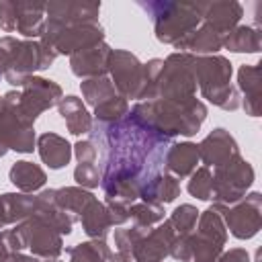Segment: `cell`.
Masks as SVG:
<instances>
[{
  "mask_svg": "<svg viewBox=\"0 0 262 262\" xmlns=\"http://www.w3.org/2000/svg\"><path fill=\"white\" fill-rule=\"evenodd\" d=\"M80 221H82L84 231L92 239H104V235L113 227L111 217H108V211H106V205L100 203V201H96V199H92L88 203V207L82 211Z\"/></svg>",
  "mask_w": 262,
  "mask_h": 262,
  "instance_id": "obj_29",
  "label": "cell"
},
{
  "mask_svg": "<svg viewBox=\"0 0 262 262\" xmlns=\"http://www.w3.org/2000/svg\"><path fill=\"white\" fill-rule=\"evenodd\" d=\"M0 143L6 149L31 154L35 143L33 121L18 108V92H6L0 96Z\"/></svg>",
  "mask_w": 262,
  "mask_h": 262,
  "instance_id": "obj_8",
  "label": "cell"
},
{
  "mask_svg": "<svg viewBox=\"0 0 262 262\" xmlns=\"http://www.w3.org/2000/svg\"><path fill=\"white\" fill-rule=\"evenodd\" d=\"M33 207H35V196H29L23 192L0 194V227H4L6 223H16L31 217Z\"/></svg>",
  "mask_w": 262,
  "mask_h": 262,
  "instance_id": "obj_28",
  "label": "cell"
},
{
  "mask_svg": "<svg viewBox=\"0 0 262 262\" xmlns=\"http://www.w3.org/2000/svg\"><path fill=\"white\" fill-rule=\"evenodd\" d=\"M0 47L6 53L4 78L12 86H23L25 78L33 76L35 70H45L53 63L57 53L39 41H18L14 37H2Z\"/></svg>",
  "mask_w": 262,
  "mask_h": 262,
  "instance_id": "obj_6",
  "label": "cell"
},
{
  "mask_svg": "<svg viewBox=\"0 0 262 262\" xmlns=\"http://www.w3.org/2000/svg\"><path fill=\"white\" fill-rule=\"evenodd\" d=\"M90 139L100 147V184L111 201L131 205L145 184L164 172L166 151L172 139L141 123L133 113L113 123H96Z\"/></svg>",
  "mask_w": 262,
  "mask_h": 262,
  "instance_id": "obj_1",
  "label": "cell"
},
{
  "mask_svg": "<svg viewBox=\"0 0 262 262\" xmlns=\"http://www.w3.org/2000/svg\"><path fill=\"white\" fill-rule=\"evenodd\" d=\"M237 88L244 94V108L250 117L260 115V96H262V82H260V63L256 66H242L237 72Z\"/></svg>",
  "mask_w": 262,
  "mask_h": 262,
  "instance_id": "obj_23",
  "label": "cell"
},
{
  "mask_svg": "<svg viewBox=\"0 0 262 262\" xmlns=\"http://www.w3.org/2000/svg\"><path fill=\"white\" fill-rule=\"evenodd\" d=\"M66 254L70 256V262H108L113 258V252L104 239L82 242L74 248H68Z\"/></svg>",
  "mask_w": 262,
  "mask_h": 262,
  "instance_id": "obj_33",
  "label": "cell"
},
{
  "mask_svg": "<svg viewBox=\"0 0 262 262\" xmlns=\"http://www.w3.org/2000/svg\"><path fill=\"white\" fill-rule=\"evenodd\" d=\"M47 47H51L57 55L68 53L74 55L86 47H92L96 43H102L104 31L98 23L92 25H74V27H59L45 20L43 35L39 37Z\"/></svg>",
  "mask_w": 262,
  "mask_h": 262,
  "instance_id": "obj_10",
  "label": "cell"
},
{
  "mask_svg": "<svg viewBox=\"0 0 262 262\" xmlns=\"http://www.w3.org/2000/svg\"><path fill=\"white\" fill-rule=\"evenodd\" d=\"M217 262H250V254L244 248H233L217 258Z\"/></svg>",
  "mask_w": 262,
  "mask_h": 262,
  "instance_id": "obj_42",
  "label": "cell"
},
{
  "mask_svg": "<svg viewBox=\"0 0 262 262\" xmlns=\"http://www.w3.org/2000/svg\"><path fill=\"white\" fill-rule=\"evenodd\" d=\"M37 147H39L41 160L51 170L63 168L72 158V145L63 137H59L57 133H43L37 139Z\"/></svg>",
  "mask_w": 262,
  "mask_h": 262,
  "instance_id": "obj_25",
  "label": "cell"
},
{
  "mask_svg": "<svg viewBox=\"0 0 262 262\" xmlns=\"http://www.w3.org/2000/svg\"><path fill=\"white\" fill-rule=\"evenodd\" d=\"M8 176H10V182H12L18 190H23V192L39 190V188L45 184V180H47L45 172H43L37 164L25 162V160H23V162H14V166L10 168Z\"/></svg>",
  "mask_w": 262,
  "mask_h": 262,
  "instance_id": "obj_31",
  "label": "cell"
},
{
  "mask_svg": "<svg viewBox=\"0 0 262 262\" xmlns=\"http://www.w3.org/2000/svg\"><path fill=\"white\" fill-rule=\"evenodd\" d=\"M176 239V231L170 221H164L156 229H147L131 252V260L135 262H162L170 254V248Z\"/></svg>",
  "mask_w": 262,
  "mask_h": 262,
  "instance_id": "obj_16",
  "label": "cell"
},
{
  "mask_svg": "<svg viewBox=\"0 0 262 262\" xmlns=\"http://www.w3.org/2000/svg\"><path fill=\"white\" fill-rule=\"evenodd\" d=\"M139 6L149 12L156 37L162 43L176 45L201 25L196 2H139Z\"/></svg>",
  "mask_w": 262,
  "mask_h": 262,
  "instance_id": "obj_5",
  "label": "cell"
},
{
  "mask_svg": "<svg viewBox=\"0 0 262 262\" xmlns=\"http://www.w3.org/2000/svg\"><path fill=\"white\" fill-rule=\"evenodd\" d=\"M254 182V168L250 162L235 158L223 166L215 168L211 199L215 205H233L246 196V190Z\"/></svg>",
  "mask_w": 262,
  "mask_h": 262,
  "instance_id": "obj_9",
  "label": "cell"
},
{
  "mask_svg": "<svg viewBox=\"0 0 262 262\" xmlns=\"http://www.w3.org/2000/svg\"><path fill=\"white\" fill-rule=\"evenodd\" d=\"M194 80L207 100L221 106L223 111L239 108V94L229 84L231 63L221 55H192Z\"/></svg>",
  "mask_w": 262,
  "mask_h": 262,
  "instance_id": "obj_4",
  "label": "cell"
},
{
  "mask_svg": "<svg viewBox=\"0 0 262 262\" xmlns=\"http://www.w3.org/2000/svg\"><path fill=\"white\" fill-rule=\"evenodd\" d=\"M196 80L192 72V55L172 53L164 63L156 80V98L184 102L194 98Z\"/></svg>",
  "mask_w": 262,
  "mask_h": 262,
  "instance_id": "obj_7",
  "label": "cell"
},
{
  "mask_svg": "<svg viewBox=\"0 0 262 262\" xmlns=\"http://www.w3.org/2000/svg\"><path fill=\"white\" fill-rule=\"evenodd\" d=\"M199 147L190 141L184 143H172L166 151L164 168L174 176V178H184L196 170L199 164Z\"/></svg>",
  "mask_w": 262,
  "mask_h": 262,
  "instance_id": "obj_22",
  "label": "cell"
},
{
  "mask_svg": "<svg viewBox=\"0 0 262 262\" xmlns=\"http://www.w3.org/2000/svg\"><path fill=\"white\" fill-rule=\"evenodd\" d=\"M127 115V100L123 96H113L106 102L94 106L96 123H113Z\"/></svg>",
  "mask_w": 262,
  "mask_h": 262,
  "instance_id": "obj_36",
  "label": "cell"
},
{
  "mask_svg": "<svg viewBox=\"0 0 262 262\" xmlns=\"http://www.w3.org/2000/svg\"><path fill=\"white\" fill-rule=\"evenodd\" d=\"M199 12H201V23L211 25L219 33L227 35L242 18L244 8L239 2L233 0H223V2H196Z\"/></svg>",
  "mask_w": 262,
  "mask_h": 262,
  "instance_id": "obj_19",
  "label": "cell"
},
{
  "mask_svg": "<svg viewBox=\"0 0 262 262\" xmlns=\"http://www.w3.org/2000/svg\"><path fill=\"white\" fill-rule=\"evenodd\" d=\"M221 215L225 229H229L237 239H250L260 231L262 225V196L260 192H250L233 205H213Z\"/></svg>",
  "mask_w": 262,
  "mask_h": 262,
  "instance_id": "obj_11",
  "label": "cell"
},
{
  "mask_svg": "<svg viewBox=\"0 0 262 262\" xmlns=\"http://www.w3.org/2000/svg\"><path fill=\"white\" fill-rule=\"evenodd\" d=\"M108 262H133L131 258H125V256H119V254H113V258Z\"/></svg>",
  "mask_w": 262,
  "mask_h": 262,
  "instance_id": "obj_45",
  "label": "cell"
},
{
  "mask_svg": "<svg viewBox=\"0 0 262 262\" xmlns=\"http://www.w3.org/2000/svg\"><path fill=\"white\" fill-rule=\"evenodd\" d=\"M196 219H199V211L192 205H180L172 213V217L168 221H170V225L174 227V231L178 235H186V233H190L194 229Z\"/></svg>",
  "mask_w": 262,
  "mask_h": 262,
  "instance_id": "obj_38",
  "label": "cell"
},
{
  "mask_svg": "<svg viewBox=\"0 0 262 262\" xmlns=\"http://www.w3.org/2000/svg\"><path fill=\"white\" fill-rule=\"evenodd\" d=\"M227 239V229L221 215L209 207L199 219L196 233L176 235L170 254L180 262H217Z\"/></svg>",
  "mask_w": 262,
  "mask_h": 262,
  "instance_id": "obj_3",
  "label": "cell"
},
{
  "mask_svg": "<svg viewBox=\"0 0 262 262\" xmlns=\"http://www.w3.org/2000/svg\"><path fill=\"white\" fill-rule=\"evenodd\" d=\"M25 244V248H29L33 252V256L39 258H57L63 252V244H61V235L49 227L47 223H43L37 217H27L23 219L16 227H14Z\"/></svg>",
  "mask_w": 262,
  "mask_h": 262,
  "instance_id": "obj_15",
  "label": "cell"
},
{
  "mask_svg": "<svg viewBox=\"0 0 262 262\" xmlns=\"http://www.w3.org/2000/svg\"><path fill=\"white\" fill-rule=\"evenodd\" d=\"M108 72L113 76L115 90H119L125 100L141 98V94H143V63H139V59L133 53H129L125 49L111 51Z\"/></svg>",
  "mask_w": 262,
  "mask_h": 262,
  "instance_id": "obj_13",
  "label": "cell"
},
{
  "mask_svg": "<svg viewBox=\"0 0 262 262\" xmlns=\"http://www.w3.org/2000/svg\"><path fill=\"white\" fill-rule=\"evenodd\" d=\"M59 115L63 117L68 131L74 135H82V133H90L92 129V119L86 111V106L82 104V100L78 96H63L57 102Z\"/></svg>",
  "mask_w": 262,
  "mask_h": 262,
  "instance_id": "obj_27",
  "label": "cell"
},
{
  "mask_svg": "<svg viewBox=\"0 0 262 262\" xmlns=\"http://www.w3.org/2000/svg\"><path fill=\"white\" fill-rule=\"evenodd\" d=\"M223 37H225L223 33H219L211 25L203 23L190 35L180 39L174 47L176 49H186V51H192V53H215L223 47Z\"/></svg>",
  "mask_w": 262,
  "mask_h": 262,
  "instance_id": "obj_24",
  "label": "cell"
},
{
  "mask_svg": "<svg viewBox=\"0 0 262 262\" xmlns=\"http://www.w3.org/2000/svg\"><path fill=\"white\" fill-rule=\"evenodd\" d=\"M100 4L96 2H49L45 4L47 23L59 27L98 23Z\"/></svg>",
  "mask_w": 262,
  "mask_h": 262,
  "instance_id": "obj_17",
  "label": "cell"
},
{
  "mask_svg": "<svg viewBox=\"0 0 262 262\" xmlns=\"http://www.w3.org/2000/svg\"><path fill=\"white\" fill-rule=\"evenodd\" d=\"M129 219L133 221L135 227L149 229L154 223L164 221V209L160 205H149V203H131Z\"/></svg>",
  "mask_w": 262,
  "mask_h": 262,
  "instance_id": "obj_35",
  "label": "cell"
},
{
  "mask_svg": "<svg viewBox=\"0 0 262 262\" xmlns=\"http://www.w3.org/2000/svg\"><path fill=\"white\" fill-rule=\"evenodd\" d=\"M82 94L90 106H98L106 102L108 98L117 96V90L106 76H98V78H88L82 82Z\"/></svg>",
  "mask_w": 262,
  "mask_h": 262,
  "instance_id": "obj_34",
  "label": "cell"
},
{
  "mask_svg": "<svg viewBox=\"0 0 262 262\" xmlns=\"http://www.w3.org/2000/svg\"><path fill=\"white\" fill-rule=\"evenodd\" d=\"M0 29L25 37H41L45 29V4L39 2H0Z\"/></svg>",
  "mask_w": 262,
  "mask_h": 262,
  "instance_id": "obj_12",
  "label": "cell"
},
{
  "mask_svg": "<svg viewBox=\"0 0 262 262\" xmlns=\"http://www.w3.org/2000/svg\"><path fill=\"white\" fill-rule=\"evenodd\" d=\"M76 149V158L80 164H96V158H98V147L94 145L92 139H84V141H78L74 145Z\"/></svg>",
  "mask_w": 262,
  "mask_h": 262,
  "instance_id": "obj_41",
  "label": "cell"
},
{
  "mask_svg": "<svg viewBox=\"0 0 262 262\" xmlns=\"http://www.w3.org/2000/svg\"><path fill=\"white\" fill-rule=\"evenodd\" d=\"M6 151H8V149H6V147H4V145H2V143H0V158H2V156H4V154H6Z\"/></svg>",
  "mask_w": 262,
  "mask_h": 262,
  "instance_id": "obj_46",
  "label": "cell"
},
{
  "mask_svg": "<svg viewBox=\"0 0 262 262\" xmlns=\"http://www.w3.org/2000/svg\"><path fill=\"white\" fill-rule=\"evenodd\" d=\"M74 178L80 186H86V188H94L100 184V172H98V166L96 164H78L76 170H74Z\"/></svg>",
  "mask_w": 262,
  "mask_h": 262,
  "instance_id": "obj_39",
  "label": "cell"
},
{
  "mask_svg": "<svg viewBox=\"0 0 262 262\" xmlns=\"http://www.w3.org/2000/svg\"><path fill=\"white\" fill-rule=\"evenodd\" d=\"M199 158L203 160V164L209 166H223L235 158H239V147L235 143V139L225 131V129H213L199 145Z\"/></svg>",
  "mask_w": 262,
  "mask_h": 262,
  "instance_id": "obj_18",
  "label": "cell"
},
{
  "mask_svg": "<svg viewBox=\"0 0 262 262\" xmlns=\"http://www.w3.org/2000/svg\"><path fill=\"white\" fill-rule=\"evenodd\" d=\"M31 217L41 219L43 223L53 227L59 235L61 233L68 235L72 231V225H74V219L55 203V190L53 188L43 190L39 196H35V207H33V215Z\"/></svg>",
  "mask_w": 262,
  "mask_h": 262,
  "instance_id": "obj_21",
  "label": "cell"
},
{
  "mask_svg": "<svg viewBox=\"0 0 262 262\" xmlns=\"http://www.w3.org/2000/svg\"><path fill=\"white\" fill-rule=\"evenodd\" d=\"M94 199V194H90L84 188H76V186H66V188H55V203L76 221L80 219L82 211L88 207V203Z\"/></svg>",
  "mask_w": 262,
  "mask_h": 262,
  "instance_id": "obj_32",
  "label": "cell"
},
{
  "mask_svg": "<svg viewBox=\"0 0 262 262\" xmlns=\"http://www.w3.org/2000/svg\"><path fill=\"white\" fill-rule=\"evenodd\" d=\"M111 47L102 41L96 43L92 47H86L78 53H74L70 57V66L72 72L80 78H98L104 76V72H108V55H111Z\"/></svg>",
  "mask_w": 262,
  "mask_h": 262,
  "instance_id": "obj_20",
  "label": "cell"
},
{
  "mask_svg": "<svg viewBox=\"0 0 262 262\" xmlns=\"http://www.w3.org/2000/svg\"><path fill=\"white\" fill-rule=\"evenodd\" d=\"M180 194V182L168 174V172H160L149 184L143 186L139 199H143V203H149V205H166V203H172L176 196Z\"/></svg>",
  "mask_w": 262,
  "mask_h": 262,
  "instance_id": "obj_26",
  "label": "cell"
},
{
  "mask_svg": "<svg viewBox=\"0 0 262 262\" xmlns=\"http://www.w3.org/2000/svg\"><path fill=\"white\" fill-rule=\"evenodd\" d=\"M131 113L141 123H145L147 127L156 129L158 133L170 139L174 135H186V137L194 135L203 125V121L207 119V106L196 98H190L184 102L156 98V100L135 104Z\"/></svg>",
  "mask_w": 262,
  "mask_h": 262,
  "instance_id": "obj_2",
  "label": "cell"
},
{
  "mask_svg": "<svg viewBox=\"0 0 262 262\" xmlns=\"http://www.w3.org/2000/svg\"><path fill=\"white\" fill-rule=\"evenodd\" d=\"M2 262H39V258H35V256H25V254H20V252H14V254H10L8 258H4Z\"/></svg>",
  "mask_w": 262,
  "mask_h": 262,
  "instance_id": "obj_43",
  "label": "cell"
},
{
  "mask_svg": "<svg viewBox=\"0 0 262 262\" xmlns=\"http://www.w3.org/2000/svg\"><path fill=\"white\" fill-rule=\"evenodd\" d=\"M262 45V33L258 27H250V25H242V27H233L225 37H223V47H227L229 51L235 53H256L260 51Z\"/></svg>",
  "mask_w": 262,
  "mask_h": 262,
  "instance_id": "obj_30",
  "label": "cell"
},
{
  "mask_svg": "<svg viewBox=\"0 0 262 262\" xmlns=\"http://www.w3.org/2000/svg\"><path fill=\"white\" fill-rule=\"evenodd\" d=\"M23 248H25V244H23V239H20V235H18L16 229H4V231H0V262L4 258H8L10 254L20 252Z\"/></svg>",
  "mask_w": 262,
  "mask_h": 262,
  "instance_id": "obj_40",
  "label": "cell"
},
{
  "mask_svg": "<svg viewBox=\"0 0 262 262\" xmlns=\"http://www.w3.org/2000/svg\"><path fill=\"white\" fill-rule=\"evenodd\" d=\"M61 98H63L61 88L53 80L29 76V78H25L20 92H18V108L23 111V115L27 119H31L35 123V119L43 111L55 106Z\"/></svg>",
  "mask_w": 262,
  "mask_h": 262,
  "instance_id": "obj_14",
  "label": "cell"
},
{
  "mask_svg": "<svg viewBox=\"0 0 262 262\" xmlns=\"http://www.w3.org/2000/svg\"><path fill=\"white\" fill-rule=\"evenodd\" d=\"M188 192L201 201H209L211 199V188H213V174L207 166L203 168H196L192 174H190V180H188Z\"/></svg>",
  "mask_w": 262,
  "mask_h": 262,
  "instance_id": "obj_37",
  "label": "cell"
},
{
  "mask_svg": "<svg viewBox=\"0 0 262 262\" xmlns=\"http://www.w3.org/2000/svg\"><path fill=\"white\" fill-rule=\"evenodd\" d=\"M4 72H6V53L0 47V78H4Z\"/></svg>",
  "mask_w": 262,
  "mask_h": 262,
  "instance_id": "obj_44",
  "label": "cell"
}]
</instances>
